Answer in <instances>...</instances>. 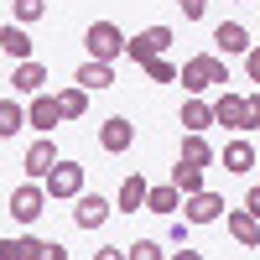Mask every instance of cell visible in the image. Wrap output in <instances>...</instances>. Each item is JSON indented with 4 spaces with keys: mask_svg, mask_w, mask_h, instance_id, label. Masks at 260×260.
I'll list each match as a JSON object with an SVG mask.
<instances>
[{
    "mask_svg": "<svg viewBox=\"0 0 260 260\" xmlns=\"http://www.w3.org/2000/svg\"><path fill=\"white\" fill-rule=\"evenodd\" d=\"M42 187H47V198H52V203L78 198V192H83V167H78V161H57L47 177H42Z\"/></svg>",
    "mask_w": 260,
    "mask_h": 260,
    "instance_id": "4",
    "label": "cell"
},
{
    "mask_svg": "<svg viewBox=\"0 0 260 260\" xmlns=\"http://www.w3.org/2000/svg\"><path fill=\"white\" fill-rule=\"evenodd\" d=\"M167 47H172V26H146V31H136L125 42V57L136 62H151V57H167Z\"/></svg>",
    "mask_w": 260,
    "mask_h": 260,
    "instance_id": "3",
    "label": "cell"
},
{
    "mask_svg": "<svg viewBox=\"0 0 260 260\" xmlns=\"http://www.w3.org/2000/svg\"><path fill=\"white\" fill-rule=\"evenodd\" d=\"M177 161H192V167H213V146L203 136H182V151H177Z\"/></svg>",
    "mask_w": 260,
    "mask_h": 260,
    "instance_id": "23",
    "label": "cell"
},
{
    "mask_svg": "<svg viewBox=\"0 0 260 260\" xmlns=\"http://www.w3.org/2000/svg\"><path fill=\"white\" fill-rule=\"evenodd\" d=\"M125 260H167V250L156 240H136V245H125Z\"/></svg>",
    "mask_w": 260,
    "mask_h": 260,
    "instance_id": "28",
    "label": "cell"
},
{
    "mask_svg": "<svg viewBox=\"0 0 260 260\" xmlns=\"http://www.w3.org/2000/svg\"><path fill=\"white\" fill-rule=\"evenodd\" d=\"M245 130H260V94H245Z\"/></svg>",
    "mask_w": 260,
    "mask_h": 260,
    "instance_id": "29",
    "label": "cell"
},
{
    "mask_svg": "<svg viewBox=\"0 0 260 260\" xmlns=\"http://www.w3.org/2000/svg\"><path fill=\"white\" fill-rule=\"evenodd\" d=\"M172 260H203L198 250H187V245H177V250H172Z\"/></svg>",
    "mask_w": 260,
    "mask_h": 260,
    "instance_id": "36",
    "label": "cell"
},
{
    "mask_svg": "<svg viewBox=\"0 0 260 260\" xmlns=\"http://www.w3.org/2000/svg\"><path fill=\"white\" fill-rule=\"evenodd\" d=\"M125 31L115 26V21H89V31H83V47H89V57H99V62H115V57H125Z\"/></svg>",
    "mask_w": 260,
    "mask_h": 260,
    "instance_id": "2",
    "label": "cell"
},
{
    "mask_svg": "<svg viewBox=\"0 0 260 260\" xmlns=\"http://www.w3.org/2000/svg\"><path fill=\"white\" fill-rule=\"evenodd\" d=\"M57 110H62V120H78L83 110H89V89H78V83H73V89H62V94H57Z\"/></svg>",
    "mask_w": 260,
    "mask_h": 260,
    "instance_id": "25",
    "label": "cell"
},
{
    "mask_svg": "<svg viewBox=\"0 0 260 260\" xmlns=\"http://www.w3.org/2000/svg\"><path fill=\"white\" fill-rule=\"evenodd\" d=\"M73 83H78V89H89V94L110 89V83H115V62H99V57H89V62H83V68L73 73Z\"/></svg>",
    "mask_w": 260,
    "mask_h": 260,
    "instance_id": "14",
    "label": "cell"
},
{
    "mask_svg": "<svg viewBox=\"0 0 260 260\" xmlns=\"http://www.w3.org/2000/svg\"><path fill=\"white\" fill-rule=\"evenodd\" d=\"M57 161H62V156H57L52 136H42V141H31V146H26V161H21V167H26V177H31V182H42Z\"/></svg>",
    "mask_w": 260,
    "mask_h": 260,
    "instance_id": "10",
    "label": "cell"
},
{
    "mask_svg": "<svg viewBox=\"0 0 260 260\" xmlns=\"http://www.w3.org/2000/svg\"><path fill=\"white\" fill-rule=\"evenodd\" d=\"M224 229H229V240L245 245V250L260 245V219H255L250 208H229V213H224Z\"/></svg>",
    "mask_w": 260,
    "mask_h": 260,
    "instance_id": "11",
    "label": "cell"
},
{
    "mask_svg": "<svg viewBox=\"0 0 260 260\" xmlns=\"http://www.w3.org/2000/svg\"><path fill=\"white\" fill-rule=\"evenodd\" d=\"M187 219H172V229H167V240H172V250H177V245H187Z\"/></svg>",
    "mask_w": 260,
    "mask_h": 260,
    "instance_id": "30",
    "label": "cell"
},
{
    "mask_svg": "<svg viewBox=\"0 0 260 260\" xmlns=\"http://www.w3.org/2000/svg\"><path fill=\"white\" fill-rule=\"evenodd\" d=\"M16 130H26V110L16 99H0V141H11Z\"/></svg>",
    "mask_w": 260,
    "mask_h": 260,
    "instance_id": "24",
    "label": "cell"
},
{
    "mask_svg": "<svg viewBox=\"0 0 260 260\" xmlns=\"http://www.w3.org/2000/svg\"><path fill=\"white\" fill-rule=\"evenodd\" d=\"M146 208H151V213H177V208H182V192H177V182L151 187V192H146Z\"/></svg>",
    "mask_w": 260,
    "mask_h": 260,
    "instance_id": "22",
    "label": "cell"
},
{
    "mask_svg": "<svg viewBox=\"0 0 260 260\" xmlns=\"http://www.w3.org/2000/svg\"><path fill=\"white\" fill-rule=\"evenodd\" d=\"M26 125H31V130H42V136H52V130L62 125L57 94H31V104H26Z\"/></svg>",
    "mask_w": 260,
    "mask_h": 260,
    "instance_id": "8",
    "label": "cell"
},
{
    "mask_svg": "<svg viewBox=\"0 0 260 260\" xmlns=\"http://www.w3.org/2000/svg\"><path fill=\"white\" fill-rule=\"evenodd\" d=\"M0 47H6V57L26 62L31 57V31L21 26V21H6V26H0Z\"/></svg>",
    "mask_w": 260,
    "mask_h": 260,
    "instance_id": "17",
    "label": "cell"
},
{
    "mask_svg": "<svg viewBox=\"0 0 260 260\" xmlns=\"http://www.w3.org/2000/svg\"><path fill=\"white\" fill-rule=\"evenodd\" d=\"M47 240H37V234H21V240H0V260H42Z\"/></svg>",
    "mask_w": 260,
    "mask_h": 260,
    "instance_id": "19",
    "label": "cell"
},
{
    "mask_svg": "<svg viewBox=\"0 0 260 260\" xmlns=\"http://www.w3.org/2000/svg\"><path fill=\"white\" fill-rule=\"evenodd\" d=\"M177 125L187 130V136H203V130L213 125V104H208L203 94H187V104L177 110Z\"/></svg>",
    "mask_w": 260,
    "mask_h": 260,
    "instance_id": "12",
    "label": "cell"
},
{
    "mask_svg": "<svg viewBox=\"0 0 260 260\" xmlns=\"http://www.w3.org/2000/svg\"><path fill=\"white\" fill-rule=\"evenodd\" d=\"M99 146L110 151V156H120V151H130V146H136V125H130L125 115H110V120L99 125Z\"/></svg>",
    "mask_w": 260,
    "mask_h": 260,
    "instance_id": "9",
    "label": "cell"
},
{
    "mask_svg": "<svg viewBox=\"0 0 260 260\" xmlns=\"http://www.w3.org/2000/svg\"><path fill=\"white\" fill-rule=\"evenodd\" d=\"M213 125L245 136V94H219V104H213Z\"/></svg>",
    "mask_w": 260,
    "mask_h": 260,
    "instance_id": "15",
    "label": "cell"
},
{
    "mask_svg": "<svg viewBox=\"0 0 260 260\" xmlns=\"http://www.w3.org/2000/svg\"><path fill=\"white\" fill-rule=\"evenodd\" d=\"M146 192H151V182L136 172V177H125V182H120V198H115V208H120V213H136V208H146Z\"/></svg>",
    "mask_w": 260,
    "mask_h": 260,
    "instance_id": "20",
    "label": "cell"
},
{
    "mask_svg": "<svg viewBox=\"0 0 260 260\" xmlns=\"http://www.w3.org/2000/svg\"><path fill=\"white\" fill-rule=\"evenodd\" d=\"M110 213H115V203L99 198V192H78V198H73V224L78 229H99Z\"/></svg>",
    "mask_w": 260,
    "mask_h": 260,
    "instance_id": "7",
    "label": "cell"
},
{
    "mask_svg": "<svg viewBox=\"0 0 260 260\" xmlns=\"http://www.w3.org/2000/svg\"><path fill=\"white\" fill-rule=\"evenodd\" d=\"M42 16H47V0H11V21H21V26H31Z\"/></svg>",
    "mask_w": 260,
    "mask_h": 260,
    "instance_id": "26",
    "label": "cell"
},
{
    "mask_svg": "<svg viewBox=\"0 0 260 260\" xmlns=\"http://www.w3.org/2000/svg\"><path fill=\"white\" fill-rule=\"evenodd\" d=\"M177 6H182V16H187V21H203V11H208V0H177Z\"/></svg>",
    "mask_w": 260,
    "mask_h": 260,
    "instance_id": "31",
    "label": "cell"
},
{
    "mask_svg": "<svg viewBox=\"0 0 260 260\" xmlns=\"http://www.w3.org/2000/svg\"><path fill=\"white\" fill-rule=\"evenodd\" d=\"M141 68H146L151 83H177V62L172 57H151V62H141Z\"/></svg>",
    "mask_w": 260,
    "mask_h": 260,
    "instance_id": "27",
    "label": "cell"
},
{
    "mask_svg": "<svg viewBox=\"0 0 260 260\" xmlns=\"http://www.w3.org/2000/svg\"><path fill=\"white\" fill-rule=\"evenodd\" d=\"M0 26H6V21H0Z\"/></svg>",
    "mask_w": 260,
    "mask_h": 260,
    "instance_id": "37",
    "label": "cell"
},
{
    "mask_svg": "<svg viewBox=\"0 0 260 260\" xmlns=\"http://www.w3.org/2000/svg\"><path fill=\"white\" fill-rule=\"evenodd\" d=\"M177 83L187 94H208L213 83H229V68H224V57H213V52H192L177 68Z\"/></svg>",
    "mask_w": 260,
    "mask_h": 260,
    "instance_id": "1",
    "label": "cell"
},
{
    "mask_svg": "<svg viewBox=\"0 0 260 260\" xmlns=\"http://www.w3.org/2000/svg\"><path fill=\"white\" fill-rule=\"evenodd\" d=\"M203 172H208V167H192V161H177V167H172V182H177L182 198H192V192H203V187H208V182H203Z\"/></svg>",
    "mask_w": 260,
    "mask_h": 260,
    "instance_id": "21",
    "label": "cell"
},
{
    "mask_svg": "<svg viewBox=\"0 0 260 260\" xmlns=\"http://www.w3.org/2000/svg\"><path fill=\"white\" fill-rule=\"evenodd\" d=\"M213 42H219V52H234V57H245L255 42H250V31L240 26V21H224L219 31H213Z\"/></svg>",
    "mask_w": 260,
    "mask_h": 260,
    "instance_id": "18",
    "label": "cell"
},
{
    "mask_svg": "<svg viewBox=\"0 0 260 260\" xmlns=\"http://www.w3.org/2000/svg\"><path fill=\"white\" fill-rule=\"evenodd\" d=\"M47 203H52V198H47V187H42V182H21V187L11 192V213H16L21 224H37Z\"/></svg>",
    "mask_w": 260,
    "mask_h": 260,
    "instance_id": "6",
    "label": "cell"
},
{
    "mask_svg": "<svg viewBox=\"0 0 260 260\" xmlns=\"http://www.w3.org/2000/svg\"><path fill=\"white\" fill-rule=\"evenodd\" d=\"M229 213V203H224V192H192V198H182V219L187 224H219Z\"/></svg>",
    "mask_w": 260,
    "mask_h": 260,
    "instance_id": "5",
    "label": "cell"
},
{
    "mask_svg": "<svg viewBox=\"0 0 260 260\" xmlns=\"http://www.w3.org/2000/svg\"><path fill=\"white\" fill-rule=\"evenodd\" d=\"M42 260H68V250H62V245H47V250H42Z\"/></svg>",
    "mask_w": 260,
    "mask_h": 260,
    "instance_id": "35",
    "label": "cell"
},
{
    "mask_svg": "<svg viewBox=\"0 0 260 260\" xmlns=\"http://www.w3.org/2000/svg\"><path fill=\"white\" fill-rule=\"evenodd\" d=\"M11 89L16 94H47V68H42L37 57L16 62V68H11Z\"/></svg>",
    "mask_w": 260,
    "mask_h": 260,
    "instance_id": "13",
    "label": "cell"
},
{
    "mask_svg": "<svg viewBox=\"0 0 260 260\" xmlns=\"http://www.w3.org/2000/svg\"><path fill=\"white\" fill-rule=\"evenodd\" d=\"M219 167H224V172H234V177H245V172L255 167V146H250L245 136H234V141L224 146V156H219Z\"/></svg>",
    "mask_w": 260,
    "mask_h": 260,
    "instance_id": "16",
    "label": "cell"
},
{
    "mask_svg": "<svg viewBox=\"0 0 260 260\" xmlns=\"http://www.w3.org/2000/svg\"><path fill=\"white\" fill-rule=\"evenodd\" d=\"M94 260H125V245H104V250H94Z\"/></svg>",
    "mask_w": 260,
    "mask_h": 260,
    "instance_id": "33",
    "label": "cell"
},
{
    "mask_svg": "<svg viewBox=\"0 0 260 260\" xmlns=\"http://www.w3.org/2000/svg\"><path fill=\"white\" fill-rule=\"evenodd\" d=\"M245 73H250V83H260V47L245 52Z\"/></svg>",
    "mask_w": 260,
    "mask_h": 260,
    "instance_id": "32",
    "label": "cell"
},
{
    "mask_svg": "<svg viewBox=\"0 0 260 260\" xmlns=\"http://www.w3.org/2000/svg\"><path fill=\"white\" fill-rule=\"evenodd\" d=\"M245 208H250V213H255V219H260V182H255V187L245 192Z\"/></svg>",
    "mask_w": 260,
    "mask_h": 260,
    "instance_id": "34",
    "label": "cell"
}]
</instances>
